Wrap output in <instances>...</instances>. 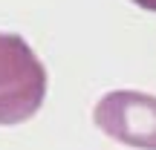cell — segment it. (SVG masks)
I'll list each match as a JSON object with an SVG mask.
<instances>
[{"label": "cell", "instance_id": "7a4b0ae2", "mask_svg": "<svg viewBox=\"0 0 156 150\" xmlns=\"http://www.w3.org/2000/svg\"><path fill=\"white\" fill-rule=\"evenodd\" d=\"M101 133L136 150H156V95L139 89H113L93 110Z\"/></svg>", "mask_w": 156, "mask_h": 150}, {"label": "cell", "instance_id": "3957f363", "mask_svg": "<svg viewBox=\"0 0 156 150\" xmlns=\"http://www.w3.org/2000/svg\"><path fill=\"white\" fill-rule=\"evenodd\" d=\"M130 3H136L139 9H145V12H156V0H130Z\"/></svg>", "mask_w": 156, "mask_h": 150}, {"label": "cell", "instance_id": "6da1fadb", "mask_svg": "<svg viewBox=\"0 0 156 150\" xmlns=\"http://www.w3.org/2000/svg\"><path fill=\"white\" fill-rule=\"evenodd\" d=\"M46 67L35 49L12 32H0V127L23 124L44 107Z\"/></svg>", "mask_w": 156, "mask_h": 150}]
</instances>
